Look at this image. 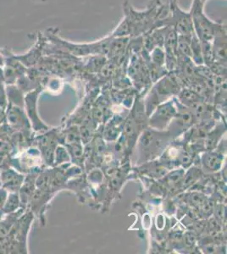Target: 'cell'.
Segmentation results:
<instances>
[{
  "label": "cell",
  "mask_w": 227,
  "mask_h": 254,
  "mask_svg": "<svg viewBox=\"0 0 227 254\" xmlns=\"http://www.w3.org/2000/svg\"><path fill=\"white\" fill-rule=\"evenodd\" d=\"M168 9V6L164 5L161 0H151L144 10H137L127 1L123 5L122 20L128 26L130 37H143L154 29L158 21L166 16Z\"/></svg>",
  "instance_id": "cell-1"
},
{
  "label": "cell",
  "mask_w": 227,
  "mask_h": 254,
  "mask_svg": "<svg viewBox=\"0 0 227 254\" xmlns=\"http://www.w3.org/2000/svg\"><path fill=\"white\" fill-rule=\"evenodd\" d=\"M204 3H202L200 0H193L189 13L195 34L202 44H208L212 43L216 35L227 29V27L222 23L210 20L204 14Z\"/></svg>",
  "instance_id": "cell-2"
},
{
  "label": "cell",
  "mask_w": 227,
  "mask_h": 254,
  "mask_svg": "<svg viewBox=\"0 0 227 254\" xmlns=\"http://www.w3.org/2000/svg\"><path fill=\"white\" fill-rule=\"evenodd\" d=\"M168 14L163 20H159L155 28L169 26L175 30L178 36L191 37L195 32L189 11H184L179 5L178 0H170Z\"/></svg>",
  "instance_id": "cell-3"
},
{
  "label": "cell",
  "mask_w": 227,
  "mask_h": 254,
  "mask_svg": "<svg viewBox=\"0 0 227 254\" xmlns=\"http://www.w3.org/2000/svg\"><path fill=\"white\" fill-rule=\"evenodd\" d=\"M2 179H3L4 185L7 186L10 189H13V190L19 186L21 185V183H22V177L18 176L16 173H14V171H7V172L3 174Z\"/></svg>",
  "instance_id": "cell-4"
},
{
  "label": "cell",
  "mask_w": 227,
  "mask_h": 254,
  "mask_svg": "<svg viewBox=\"0 0 227 254\" xmlns=\"http://www.w3.org/2000/svg\"><path fill=\"white\" fill-rule=\"evenodd\" d=\"M8 121L9 124L14 127H22V121L23 116L22 112L20 111V108L11 107L8 113Z\"/></svg>",
  "instance_id": "cell-5"
},
{
  "label": "cell",
  "mask_w": 227,
  "mask_h": 254,
  "mask_svg": "<svg viewBox=\"0 0 227 254\" xmlns=\"http://www.w3.org/2000/svg\"><path fill=\"white\" fill-rule=\"evenodd\" d=\"M20 204V197L17 193H10L9 197L6 199L3 205V210L6 213H10L15 210Z\"/></svg>",
  "instance_id": "cell-6"
},
{
  "label": "cell",
  "mask_w": 227,
  "mask_h": 254,
  "mask_svg": "<svg viewBox=\"0 0 227 254\" xmlns=\"http://www.w3.org/2000/svg\"><path fill=\"white\" fill-rule=\"evenodd\" d=\"M6 105V93L3 84L0 82V107L4 108Z\"/></svg>",
  "instance_id": "cell-7"
},
{
  "label": "cell",
  "mask_w": 227,
  "mask_h": 254,
  "mask_svg": "<svg viewBox=\"0 0 227 254\" xmlns=\"http://www.w3.org/2000/svg\"><path fill=\"white\" fill-rule=\"evenodd\" d=\"M6 201V192L3 190H0V208L3 207Z\"/></svg>",
  "instance_id": "cell-8"
},
{
  "label": "cell",
  "mask_w": 227,
  "mask_h": 254,
  "mask_svg": "<svg viewBox=\"0 0 227 254\" xmlns=\"http://www.w3.org/2000/svg\"><path fill=\"white\" fill-rule=\"evenodd\" d=\"M150 142H151V136L150 135L149 136H145L144 139V144L149 145Z\"/></svg>",
  "instance_id": "cell-9"
},
{
  "label": "cell",
  "mask_w": 227,
  "mask_h": 254,
  "mask_svg": "<svg viewBox=\"0 0 227 254\" xmlns=\"http://www.w3.org/2000/svg\"><path fill=\"white\" fill-rule=\"evenodd\" d=\"M190 161V157L188 156V155H187V154H186V155H183V156H182V162H183V163H188V162Z\"/></svg>",
  "instance_id": "cell-10"
},
{
  "label": "cell",
  "mask_w": 227,
  "mask_h": 254,
  "mask_svg": "<svg viewBox=\"0 0 227 254\" xmlns=\"http://www.w3.org/2000/svg\"><path fill=\"white\" fill-rule=\"evenodd\" d=\"M200 1H201L202 3H204V4H205V3H207L208 0H200Z\"/></svg>",
  "instance_id": "cell-11"
},
{
  "label": "cell",
  "mask_w": 227,
  "mask_h": 254,
  "mask_svg": "<svg viewBox=\"0 0 227 254\" xmlns=\"http://www.w3.org/2000/svg\"><path fill=\"white\" fill-rule=\"evenodd\" d=\"M0 119H1V111H0Z\"/></svg>",
  "instance_id": "cell-12"
},
{
  "label": "cell",
  "mask_w": 227,
  "mask_h": 254,
  "mask_svg": "<svg viewBox=\"0 0 227 254\" xmlns=\"http://www.w3.org/2000/svg\"><path fill=\"white\" fill-rule=\"evenodd\" d=\"M39 1H42V0H39Z\"/></svg>",
  "instance_id": "cell-13"
}]
</instances>
